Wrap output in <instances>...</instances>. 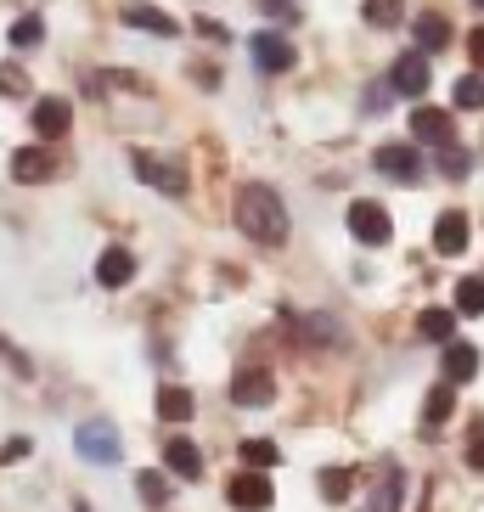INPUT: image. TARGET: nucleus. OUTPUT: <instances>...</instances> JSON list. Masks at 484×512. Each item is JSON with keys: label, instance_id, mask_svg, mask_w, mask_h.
Listing matches in <instances>:
<instances>
[{"label": "nucleus", "instance_id": "1", "mask_svg": "<svg viewBox=\"0 0 484 512\" xmlns=\"http://www.w3.org/2000/svg\"><path fill=\"white\" fill-rule=\"evenodd\" d=\"M237 226H242V237L259 242V248H282L293 220H288V203H282L271 186H242L237 192Z\"/></svg>", "mask_w": 484, "mask_h": 512}, {"label": "nucleus", "instance_id": "2", "mask_svg": "<svg viewBox=\"0 0 484 512\" xmlns=\"http://www.w3.org/2000/svg\"><path fill=\"white\" fill-rule=\"evenodd\" d=\"M74 451L85 456V462H96V467H113L124 456V445H119V428L107 417H91V422H79V434H74Z\"/></svg>", "mask_w": 484, "mask_h": 512}, {"label": "nucleus", "instance_id": "3", "mask_svg": "<svg viewBox=\"0 0 484 512\" xmlns=\"http://www.w3.org/2000/svg\"><path fill=\"white\" fill-rule=\"evenodd\" d=\"M130 169H136V175L152 186V192H164V197H186V169H181V164H169V158H158V152L136 147V152H130Z\"/></svg>", "mask_w": 484, "mask_h": 512}, {"label": "nucleus", "instance_id": "4", "mask_svg": "<svg viewBox=\"0 0 484 512\" xmlns=\"http://www.w3.org/2000/svg\"><path fill=\"white\" fill-rule=\"evenodd\" d=\"M349 231H355V242L361 248H383V242L394 237V220L383 203H372V197H361V203H349Z\"/></svg>", "mask_w": 484, "mask_h": 512}, {"label": "nucleus", "instance_id": "5", "mask_svg": "<svg viewBox=\"0 0 484 512\" xmlns=\"http://www.w3.org/2000/svg\"><path fill=\"white\" fill-rule=\"evenodd\" d=\"M248 51H254V68H259V74H288L293 62H299V51H293L288 34H271V29H259L254 40H248Z\"/></svg>", "mask_w": 484, "mask_h": 512}, {"label": "nucleus", "instance_id": "6", "mask_svg": "<svg viewBox=\"0 0 484 512\" xmlns=\"http://www.w3.org/2000/svg\"><path fill=\"white\" fill-rule=\"evenodd\" d=\"M231 507L237 512H265L276 501V490H271V479H265V467H248V473H237V479H231Z\"/></svg>", "mask_w": 484, "mask_h": 512}, {"label": "nucleus", "instance_id": "7", "mask_svg": "<svg viewBox=\"0 0 484 512\" xmlns=\"http://www.w3.org/2000/svg\"><path fill=\"white\" fill-rule=\"evenodd\" d=\"M372 164H378L389 181H417V175H423V152L406 147V141H389V147L372 152Z\"/></svg>", "mask_w": 484, "mask_h": 512}, {"label": "nucleus", "instance_id": "8", "mask_svg": "<svg viewBox=\"0 0 484 512\" xmlns=\"http://www.w3.org/2000/svg\"><path fill=\"white\" fill-rule=\"evenodd\" d=\"M68 124H74V107L62 102V96H40V102H34V136L40 141H62Z\"/></svg>", "mask_w": 484, "mask_h": 512}, {"label": "nucleus", "instance_id": "9", "mask_svg": "<svg viewBox=\"0 0 484 512\" xmlns=\"http://www.w3.org/2000/svg\"><path fill=\"white\" fill-rule=\"evenodd\" d=\"M468 214L462 209H445L434 220V254H445V259H456V254H468Z\"/></svg>", "mask_w": 484, "mask_h": 512}, {"label": "nucleus", "instance_id": "10", "mask_svg": "<svg viewBox=\"0 0 484 512\" xmlns=\"http://www.w3.org/2000/svg\"><path fill=\"white\" fill-rule=\"evenodd\" d=\"M411 136L428 147H445V141H456V124L445 107H411Z\"/></svg>", "mask_w": 484, "mask_h": 512}, {"label": "nucleus", "instance_id": "11", "mask_svg": "<svg viewBox=\"0 0 484 512\" xmlns=\"http://www.w3.org/2000/svg\"><path fill=\"white\" fill-rule=\"evenodd\" d=\"M271 394H276V383L265 366H237V377H231V400L237 406H265Z\"/></svg>", "mask_w": 484, "mask_h": 512}, {"label": "nucleus", "instance_id": "12", "mask_svg": "<svg viewBox=\"0 0 484 512\" xmlns=\"http://www.w3.org/2000/svg\"><path fill=\"white\" fill-rule=\"evenodd\" d=\"M428 79H434V74H428V51H406V57L394 62L389 85H394L400 96H423V91H428Z\"/></svg>", "mask_w": 484, "mask_h": 512}, {"label": "nucleus", "instance_id": "13", "mask_svg": "<svg viewBox=\"0 0 484 512\" xmlns=\"http://www.w3.org/2000/svg\"><path fill=\"white\" fill-rule=\"evenodd\" d=\"M124 23H130V29H141V34H158V40H175V34H181V23H175V17L169 12H158V6H124Z\"/></svg>", "mask_w": 484, "mask_h": 512}, {"label": "nucleus", "instance_id": "14", "mask_svg": "<svg viewBox=\"0 0 484 512\" xmlns=\"http://www.w3.org/2000/svg\"><path fill=\"white\" fill-rule=\"evenodd\" d=\"M164 467L175 473V479H203V451H197L192 439L175 434V439L164 445Z\"/></svg>", "mask_w": 484, "mask_h": 512}, {"label": "nucleus", "instance_id": "15", "mask_svg": "<svg viewBox=\"0 0 484 512\" xmlns=\"http://www.w3.org/2000/svg\"><path fill=\"white\" fill-rule=\"evenodd\" d=\"M51 152H40V147H23V152H12V181H23V186H40V181H51Z\"/></svg>", "mask_w": 484, "mask_h": 512}, {"label": "nucleus", "instance_id": "16", "mask_svg": "<svg viewBox=\"0 0 484 512\" xmlns=\"http://www.w3.org/2000/svg\"><path fill=\"white\" fill-rule=\"evenodd\" d=\"M130 276H136L130 248H102V259H96V282H102V287H124Z\"/></svg>", "mask_w": 484, "mask_h": 512}, {"label": "nucleus", "instance_id": "17", "mask_svg": "<svg viewBox=\"0 0 484 512\" xmlns=\"http://www.w3.org/2000/svg\"><path fill=\"white\" fill-rule=\"evenodd\" d=\"M158 417H164V422H192V417H197L192 389H181V383H164V389H158Z\"/></svg>", "mask_w": 484, "mask_h": 512}, {"label": "nucleus", "instance_id": "18", "mask_svg": "<svg viewBox=\"0 0 484 512\" xmlns=\"http://www.w3.org/2000/svg\"><path fill=\"white\" fill-rule=\"evenodd\" d=\"M445 377H451V383H473V377H479V349L473 344H445Z\"/></svg>", "mask_w": 484, "mask_h": 512}, {"label": "nucleus", "instance_id": "19", "mask_svg": "<svg viewBox=\"0 0 484 512\" xmlns=\"http://www.w3.org/2000/svg\"><path fill=\"white\" fill-rule=\"evenodd\" d=\"M411 34H417V51H445L451 46V23L439 12H423L417 23H411Z\"/></svg>", "mask_w": 484, "mask_h": 512}, {"label": "nucleus", "instance_id": "20", "mask_svg": "<svg viewBox=\"0 0 484 512\" xmlns=\"http://www.w3.org/2000/svg\"><path fill=\"white\" fill-rule=\"evenodd\" d=\"M451 411H456V383L445 377V383H434V389H428L423 422H428V428H439V422H451Z\"/></svg>", "mask_w": 484, "mask_h": 512}, {"label": "nucleus", "instance_id": "21", "mask_svg": "<svg viewBox=\"0 0 484 512\" xmlns=\"http://www.w3.org/2000/svg\"><path fill=\"white\" fill-rule=\"evenodd\" d=\"M136 490H141V501H147L152 512H164L169 501H175V490H169V473H152V467H147V473H136Z\"/></svg>", "mask_w": 484, "mask_h": 512}, {"label": "nucleus", "instance_id": "22", "mask_svg": "<svg viewBox=\"0 0 484 512\" xmlns=\"http://www.w3.org/2000/svg\"><path fill=\"white\" fill-rule=\"evenodd\" d=\"M417 332H423L428 344H451L456 316H451V310H423V316H417Z\"/></svg>", "mask_w": 484, "mask_h": 512}, {"label": "nucleus", "instance_id": "23", "mask_svg": "<svg viewBox=\"0 0 484 512\" xmlns=\"http://www.w3.org/2000/svg\"><path fill=\"white\" fill-rule=\"evenodd\" d=\"M299 338H304V344H344V332H338L333 316H304L299 321Z\"/></svg>", "mask_w": 484, "mask_h": 512}, {"label": "nucleus", "instance_id": "24", "mask_svg": "<svg viewBox=\"0 0 484 512\" xmlns=\"http://www.w3.org/2000/svg\"><path fill=\"white\" fill-rule=\"evenodd\" d=\"M456 310L462 316H484V276H462L456 282Z\"/></svg>", "mask_w": 484, "mask_h": 512}, {"label": "nucleus", "instance_id": "25", "mask_svg": "<svg viewBox=\"0 0 484 512\" xmlns=\"http://www.w3.org/2000/svg\"><path fill=\"white\" fill-rule=\"evenodd\" d=\"M400 496H406V473H383V490H378V501H372V512H400Z\"/></svg>", "mask_w": 484, "mask_h": 512}, {"label": "nucleus", "instance_id": "26", "mask_svg": "<svg viewBox=\"0 0 484 512\" xmlns=\"http://www.w3.org/2000/svg\"><path fill=\"white\" fill-rule=\"evenodd\" d=\"M451 102L468 107V113H479V107H484V79L479 74H462V79H456V91H451Z\"/></svg>", "mask_w": 484, "mask_h": 512}, {"label": "nucleus", "instance_id": "27", "mask_svg": "<svg viewBox=\"0 0 484 512\" xmlns=\"http://www.w3.org/2000/svg\"><path fill=\"white\" fill-rule=\"evenodd\" d=\"M242 462H248V467H276V462H282V451H276L271 439H242Z\"/></svg>", "mask_w": 484, "mask_h": 512}, {"label": "nucleus", "instance_id": "28", "mask_svg": "<svg viewBox=\"0 0 484 512\" xmlns=\"http://www.w3.org/2000/svg\"><path fill=\"white\" fill-rule=\"evenodd\" d=\"M40 40H46V23H40V17H17V23H12V46L17 51L40 46Z\"/></svg>", "mask_w": 484, "mask_h": 512}, {"label": "nucleus", "instance_id": "29", "mask_svg": "<svg viewBox=\"0 0 484 512\" xmlns=\"http://www.w3.org/2000/svg\"><path fill=\"white\" fill-rule=\"evenodd\" d=\"M361 12H366L372 29H394V23H400V0H366Z\"/></svg>", "mask_w": 484, "mask_h": 512}, {"label": "nucleus", "instance_id": "30", "mask_svg": "<svg viewBox=\"0 0 484 512\" xmlns=\"http://www.w3.org/2000/svg\"><path fill=\"white\" fill-rule=\"evenodd\" d=\"M439 175H451V181H462V175H468V152L456 147V141H445V147H439Z\"/></svg>", "mask_w": 484, "mask_h": 512}, {"label": "nucleus", "instance_id": "31", "mask_svg": "<svg viewBox=\"0 0 484 512\" xmlns=\"http://www.w3.org/2000/svg\"><path fill=\"white\" fill-rule=\"evenodd\" d=\"M349 484H355V479H349L344 467H327V473H321V496H327V501H349Z\"/></svg>", "mask_w": 484, "mask_h": 512}, {"label": "nucleus", "instance_id": "32", "mask_svg": "<svg viewBox=\"0 0 484 512\" xmlns=\"http://www.w3.org/2000/svg\"><path fill=\"white\" fill-rule=\"evenodd\" d=\"M0 91H6V96H29V79H23L17 62H0Z\"/></svg>", "mask_w": 484, "mask_h": 512}, {"label": "nucleus", "instance_id": "33", "mask_svg": "<svg viewBox=\"0 0 484 512\" xmlns=\"http://www.w3.org/2000/svg\"><path fill=\"white\" fill-rule=\"evenodd\" d=\"M468 467L484 473V422H473V439H468Z\"/></svg>", "mask_w": 484, "mask_h": 512}, {"label": "nucleus", "instance_id": "34", "mask_svg": "<svg viewBox=\"0 0 484 512\" xmlns=\"http://www.w3.org/2000/svg\"><path fill=\"white\" fill-rule=\"evenodd\" d=\"M29 451H34V445H29V439H23V434H17V439H6V445H0V462L12 467V462H23V456H29Z\"/></svg>", "mask_w": 484, "mask_h": 512}, {"label": "nucleus", "instance_id": "35", "mask_svg": "<svg viewBox=\"0 0 484 512\" xmlns=\"http://www.w3.org/2000/svg\"><path fill=\"white\" fill-rule=\"evenodd\" d=\"M265 17H276V23H299V12H293L288 0H265Z\"/></svg>", "mask_w": 484, "mask_h": 512}, {"label": "nucleus", "instance_id": "36", "mask_svg": "<svg viewBox=\"0 0 484 512\" xmlns=\"http://www.w3.org/2000/svg\"><path fill=\"white\" fill-rule=\"evenodd\" d=\"M197 34H203V40H220V46H226V23H214V17H197Z\"/></svg>", "mask_w": 484, "mask_h": 512}, {"label": "nucleus", "instance_id": "37", "mask_svg": "<svg viewBox=\"0 0 484 512\" xmlns=\"http://www.w3.org/2000/svg\"><path fill=\"white\" fill-rule=\"evenodd\" d=\"M468 57L484 68V29H473V34H468Z\"/></svg>", "mask_w": 484, "mask_h": 512}, {"label": "nucleus", "instance_id": "38", "mask_svg": "<svg viewBox=\"0 0 484 512\" xmlns=\"http://www.w3.org/2000/svg\"><path fill=\"white\" fill-rule=\"evenodd\" d=\"M74 512H96V507H91V501H74Z\"/></svg>", "mask_w": 484, "mask_h": 512}, {"label": "nucleus", "instance_id": "39", "mask_svg": "<svg viewBox=\"0 0 484 512\" xmlns=\"http://www.w3.org/2000/svg\"><path fill=\"white\" fill-rule=\"evenodd\" d=\"M473 6H479V12H484V0H473Z\"/></svg>", "mask_w": 484, "mask_h": 512}]
</instances>
